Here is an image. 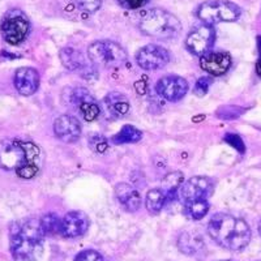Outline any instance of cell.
I'll return each mask as SVG.
<instances>
[{
  "mask_svg": "<svg viewBox=\"0 0 261 261\" xmlns=\"http://www.w3.org/2000/svg\"><path fill=\"white\" fill-rule=\"evenodd\" d=\"M42 154L38 146L24 140L0 141V167L15 171L20 178L32 179L41 169Z\"/></svg>",
  "mask_w": 261,
  "mask_h": 261,
  "instance_id": "1",
  "label": "cell"
},
{
  "mask_svg": "<svg viewBox=\"0 0 261 261\" xmlns=\"http://www.w3.org/2000/svg\"><path fill=\"white\" fill-rule=\"evenodd\" d=\"M41 221L24 220L11 227V252L18 261H34L43 252Z\"/></svg>",
  "mask_w": 261,
  "mask_h": 261,
  "instance_id": "2",
  "label": "cell"
},
{
  "mask_svg": "<svg viewBox=\"0 0 261 261\" xmlns=\"http://www.w3.org/2000/svg\"><path fill=\"white\" fill-rule=\"evenodd\" d=\"M208 232L214 242L231 251L243 249L251 241V228L246 221L231 214H214L209 221Z\"/></svg>",
  "mask_w": 261,
  "mask_h": 261,
  "instance_id": "3",
  "label": "cell"
},
{
  "mask_svg": "<svg viewBox=\"0 0 261 261\" xmlns=\"http://www.w3.org/2000/svg\"><path fill=\"white\" fill-rule=\"evenodd\" d=\"M140 29L144 34L157 39H172L181 32L180 21L165 9L153 8L140 21Z\"/></svg>",
  "mask_w": 261,
  "mask_h": 261,
  "instance_id": "4",
  "label": "cell"
},
{
  "mask_svg": "<svg viewBox=\"0 0 261 261\" xmlns=\"http://www.w3.org/2000/svg\"><path fill=\"white\" fill-rule=\"evenodd\" d=\"M242 9L231 2L226 0H212L205 2L197 9V17L206 25L217 22H232L238 20Z\"/></svg>",
  "mask_w": 261,
  "mask_h": 261,
  "instance_id": "5",
  "label": "cell"
},
{
  "mask_svg": "<svg viewBox=\"0 0 261 261\" xmlns=\"http://www.w3.org/2000/svg\"><path fill=\"white\" fill-rule=\"evenodd\" d=\"M88 58L94 65L118 67L127 60V51L113 41H95L88 48Z\"/></svg>",
  "mask_w": 261,
  "mask_h": 261,
  "instance_id": "6",
  "label": "cell"
},
{
  "mask_svg": "<svg viewBox=\"0 0 261 261\" xmlns=\"http://www.w3.org/2000/svg\"><path fill=\"white\" fill-rule=\"evenodd\" d=\"M30 24L27 15L20 9L7 12L0 22V33L4 41L9 45H18L27 38Z\"/></svg>",
  "mask_w": 261,
  "mask_h": 261,
  "instance_id": "7",
  "label": "cell"
},
{
  "mask_svg": "<svg viewBox=\"0 0 261 261\" xmlns=\"http://www.w3.org/2000/svg\"><path fill=\"white\" fill-rule=\"evenodd\" d=\"M169 51L157 45H148L140 48L136 54L137 64L146 71L160 69L169 63Z\"/></svg>",
  "mask_w": 261,
  "mask_h": 261,
  "instance_id": "8",
  "label": "cell"
},
{
  "mask_svg": "<svg viewBox=\"0 0 261 261\" xmlns=\"http://www.w3.org/2000/svg\"><path fill=\"white\" fill-rule=\"evenodd\" d=\"M214 42V29L212 25L204 24L202 27L196 28L188 34L186 45L187 48L195 55L202 57L208 54Z\"/></svg>",
  "mask_w": 261,
  "mask_h": 261,
  "instance_id": "9",
  "label": "cell"
},
{
  "mask_svg": "<svg viewBox=\"0 0 261 261\" xmlns=\"http://www.w3.org/2000/svg\"><path fill=\"white\" fill-rule=\"evenodd\" d=\"M213 192V181L206 176H193L181 186L180 197L186 202L206 200Z\"/></svg>",
  "mask_w": 261,
  "mask_h": 261,
  "instance_id": "10",
  "label": "cell"
},
{
  "mask_svg": "<svg viewBox=\"0 0 261 261\" xmlns=\"http://www.w3.org/2000/svg\"><path fill=\"white\" fill-rule=\"evenodd\" d=\"M68 102L79 106V110L86 122H93L99 115V106L95 102L94 97L84 88L72 89L68 95Z\"/></svg>",
  "mask_w": 261,
  "mask_h": 261,
  "instance_id": "11",
  "label": "cell"
},
{
  "mask_svg": "<svg viewBox=\"0 0 261 261\" xmlns=\"http://www.w3.org/2000/svg\"><path fill=\"white\" fill-rule=\"evenodd\" d=\"M60 60L68 71L77 72V73L83 74L84 77H89L90 74H94V69L92 65L93 63L80 51L69 47L63 48L60 51Z\"/></svg>",
  "mask_w": 261,
  "mask_h": 261,
  "instance_id": "12",
  "label": "cell"
},
{
  "mask_svg": "<svg viewBox=\"0 0 261 261\" xmlns=\"http://www.w3.org/2000/svg\"><path fill=\"white\" fill-rule=\"evenodd\" d=\"M155 89L165 99L175 102L181 99L188 92V83L179 76H166L158 81Z\"/></svg>",
  "mask_w": 261,
  "mask_h": 261,
  "instance_id": "13",
  "label": "cell"
},
{
  "mask_svg": "<svg viewBox=\"0 0 261 261\" xmlns=\"http://www.w3.org/2000/svg\"><path fill=\"white\" fill-rule=\"evenodd\" d=\"M89 228V218L83 212H69L62 220L60 234L65 238H79Z\"/></svg>",
  "mask_w": 261,
  "mask_h": 261,
  "instance_id": "14",
  "label": "cell"
},
{
  "mask_svg": "<svg viewBox=\"0 0 261 261\" xmlns=\"http://www.w3.org/2000/svg\"><path fill=\"white\" fill-rule=\"evenodd\" d=\"M54 132L64 143H74L81 136V124L71 115H62L54 123Z\"/></svg>",
  "mask_w": 261,
  "mask_h": 261,
  "instance_id": "15",
  "label": "cell"
},
{
  "mask_svg": "<svg viewBox=\"0 0 261 261\" xmlns=\"http://www.w3.org/2000/svg\"><path fill=\"white\" fill-rule=\"evenodd\" d=\"M200 65L205 72L213 76H221L231 67V57L227 53L205 54L200 59Z\"/></svg>",
  "mask_w": 261,
  "mask_h": 261,
  "instance_id": "16",
  "label": "cell"
},
{
  "mask_svg": "<svg viewBox=\"0 0 261 261\" xmlns=\"http://www.w3.org/2000/svg\"><path fill=\"white\" fill-rule=\"evenodd\" d=\"M15 86L21 95H32L39 86V74L34 68L22 67L15 73Z\"/></svg>",
  "mask_w": 261,
  "mask_h": 261,
  "instance_id": "17",
  "label": "cell"
},
{
  "mask_svg": "<svg viewBox=\"0 0 261 261\" xmlns=\"http://www.w3.org/2000/svg\"><path fill=\"white\" fill-rule=\"evenodd\" d=\"M116 197L123 208L127 212H136L141 205V197L136 188H134L128 183H120L115 188Z\"/></svg>",
  "mask_w": 261,
  "mask_h": 261,
  "instance_id": "18",
  "label": "cell"
},
{
  "mask_svg": "<svg viewBox=\"0 0 261 261\" xmlns=\"http://www.w3.org/2000/svg\"><path fill=\"white\" fill-rule=\"evenodd\" d=\"M179 249L186 255H197L204 248V239L196 231H186L179 237Z\"/></svg>",
  "mask_w": 261,
  "mask_h": 261,
  "instance_id": "19",
  "label": "cell"
},
{
  "mask_svg": "<svg viewBox=\"0 0 261 261\" xmlns=\"http://www.w3.org/2000/svg\"><path fill=\"white\" fill-rule=\"evenodd\" d=\"M105 105L113 116H124L129 111V102L122 93H110L105 98Z\"/></svg>",
  "mask_w": 261,
  "mask_h": 261,
  "instance_id": "20",
  "label": "cell"
},
{
  "mask_svg": "<svg viewBox=\"0 0 261 261\" xmlns=\"http://www.w3.org/2000/svg\"><path fill=\"white\" fill-rule=\"evenodd\" d=\"M181 181H183V174L181 172H170L166 178L162 181V188L161 190L166 193L167 201H172L175 199L176 193H178L179 187H180Z\"/></svg>",
  "mask_w": 261,
  "mask_h": 261,
  "instance_id": "21",
  "label": "cell"
},
{
  "mask_svg": "<svg viewBox=\"0 0 261 261\" xmlns=\"http://www.w3.org/2000/svg\"><path fill=\"white\" fill-rule=\"evenodd\" d=\"M166 202H167L166 193L163 192L161 188L150 190L148 192V195H146V199H145L146 209H148L151 214L160 213Z\"/></svg>",
  "mask_w": 261,
  "mask_h": 261,
  "instance_id": "22",
  "label": "cell"
},
{
  "mask_svg": "<svg viewBox=\"0 0 261 261\" xmlns=\"http://www.w3.org/2000/svg\"><path fill=\"white\" fill-rule=\"evenodd\" d=\"M143 137L141 130L137 129L134 125H124L118 134L111 139L114 144H134L140 141Z\"/></svg>",
  "mask_w": 261,
  "mask_h": 261,
  "instance_id": "23",
  "label": "cell"
},
{
  "mask_svg": "<svg viewBox=\"0 0 261 261\" xmlns=\"http://www.w3.org/2000/svg\"><path fill=\"white\" fill-rule=\"evenodd\" d=\"M41 226L46 235L59 234L60 226H62V220H59V217H58L57 214L48 213L41 220Z\"/></svg>",
  "mask_w": 261,
  "mask_h": 261,
  "instance_id": "24",
  "label": "cell"
},
{
  "mask_svg": "<svg viewBox=\"0 0 261 261\" xmlns=\"http://www.w3.org/2000/svg\"><path fill=\"white\" fill-rule=\"evenodd\" d=\"M209 204L206 200H196V201L187 202V213L193 220H201L205 214L208 213Z\"/></svg>",
  "mask_w": 261,
  "mask_h": 261,
  "instance_id": "25",
  "label": "cell"
},
{
  "mask_svg": "<svg viewBox=\"0 0 261 261\" xmlns=\"http://www.w3.org/2000/svg\"><path fill=\"white\" fill-rule=\"evenodd\" d=\"M244 113L243 107L239 106H223L221 107L220 110L217 111V116L223 120H232V119H237Z\"/></svg>",
  "mask_w": 261,
  "mask_h": 261,
  "instance_id": "26",
  "label": "cell"
},
{
  "mask_svg": "<svg viewBox=\"0 0 261 261\" xmlns=\"http://www.w3.org/2000/svg\"><path fill=\"white\" fill-rule=\"evenodd\" d=\"M73 3L76 4L77 8L84 11V12L93 13L97 9H99V7L102 4V0H73Z\"/></svg>",
  "mask_w": 261,
  "mask_h": 261,
  "instance_id": "27",
  "label": "cell"
},
{
  "mask_svg": "<svg viewBox=\"0 0 261 261\" xmlns=\"http://www.w3.org/2000/svg\"><path fill=\"white\" fill-rule=\"evenodd\" d=\"M107 140L105 137L99 136V135H94L90 137V148L98 153H103L107 149Z\"/></svg>",
  "mask_w": 261,
  "mask_h": 261,
  "instance_id": "28",
  "label": "cell"
},
{
  "mask_svg": "<svg viewBox=\"0 0 261 261\" xmlns=\"http://www.w3.org/2000/svg\"><path fill=\"white\" fill-rule=\"evenodd\" d=\"M211 84H212V79L209 77L199 79L197 83H196L193 92H195V94L197 95V97H202V95H205L206 93H208Z\"/></svg>",
  "mask_w": 261,
  "mask_h": 261,
  "instance_id": "29",
  "label": "cell"
},
{
  "mask_svg": "<svg viewBox=\"0 0 261 261\" xmlns=\"http://www.w3.org/2000/svg\"><path fill=\"white\" fill-rule=\"evenodd\" d=\"M74 261H103L101 253H98L97 251H93V249H86L83 252L79 253L74 258Z\"/></svg>",
  "mask_w": 261,
  "mask_h": 261,
  "instance_id": "30",
  "label": "cell"
},
{
  "mask_svg": "<svg viewBox=\"0 0 261 261\" xmlns=\"http://www.w3.org/2000/svg\"><path fill=\"white\" fill-rule=\"evenodd\" d=\"M225 141L227 144H230V145H231L232 148L237 149V150L239 151V153H244V150H246V146H244L243 140H242L241 137L238 136V135L227 134L225 136Z\"/></svg>",
  "mask_w": 261,
  "mask_h": 261,
  "instance_id": "31",
  "label": "cell"
},
{
  "mask_svg": "<svg viewBox=\"0 0 261 261\" xmlns=\"http://www.w3.org/2000/svg\"><path fill=\"white\" fill-rule=\"evenodd\" d=\"M120 4L123 7L128 9H137V8H141L143 6H145L148 3L149 0H119Z\"/></svg>",
  "mask_w": 261,
  "mask_h": 261,
  "instance_id": "32",
  "label": "cell"
},
{
  "mask_svg": "<svg viewBox=\"0 0 261 261\" xmlns=\"http://www.w3.org/2000/svg\"><path fill=\"white\" fill-rule=\"evenodd\" d=\"M256 72H257V74L261 77V55L260 58H258L257 63H256Z\"/></svg>",
  "mask_w": 261,
  "mask_h": 261,
  "instance_id": "33",
  "label": "cell"
},
{
  "mask_svg": "<svg viewBox=\"0 0 261 261\" xmlns=\"http://www.w3.org/2000/svg\"><path fill=\"white\" fill-rule=\"evenodd\" d=\"M258 231H260V234H261V222H260V225H258Z\"/></svg>",
  "mask_w": 261,
  "mask_h": 261,
  "instance_id": "34",
  "label": "cell"
}]
</instances>
